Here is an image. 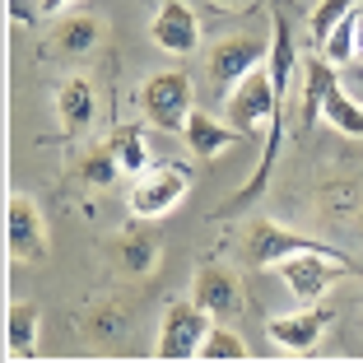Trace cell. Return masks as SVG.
I'll list each match as a JSON object with an SVG mask.
<instances>
[{
    "label": "cell",
    "instance_id": "1",
    "mask_svg": "<svg viewBox=\"0 0 363 363\" xmlns=\"http://www.w3.org/2000/svg\"><path fill=\"white\" fill-rule=\"evenodd\" d=\"M210 331H214L210 312H205L196 298L168 303V308H163V321H159V345H154V354H159V359H172V363L196 359Z\"/></svg>",
    "mask_w": 363,
    "mask_h": 363
},
{
    "label": "cell",
    "instance_id": "2",
    "mask_svg": "<svg viewBox=\"0 0 363 363\" xmlns=\"http://www.w3.org/2000/svg\"><path fill=\"white\" fill-rule=\"evenodd\" d=\"M140 112L159 130H182L186 117L196 112L191 107V79L182 75V70H159V75H150L145 89H140Z\"/></svg>",
    "mask_w": 363,
    "mask_h": 363
},
{
    "label": "cell",
    "instance_id": "3",
    "mask_svg": "<svg viewBox=\"0 0 363 363\" xmlns=\"http://www.w3.org/2000/svg\"><path fill=\"white\" fill-rule=\"evenodd\" d=\"M186 186H191V168H182V163L145 168L135 177V186H130V210H135L140 219H159V214H168L172 205L186 196Z\"/></svg>",
    "mask_w": 363,
    "mask_h": 363
},
{
    "label": "cell",
    "instance_id": "4",
    "mask_svg": "<svg viewBox=\"0 0 363 363\" xmlns=\"http://www.w3.org/2000/svg\"><path fill=\"white\" fill-rule=\"evenodd\" d=\"M224 117L233 121L238 130L257 126V121L279 117V89H275V79H270L266 65H257L252 75H242L233 89H228V98H224Z\"/></svg>",
    "mask_w": 363,
    "mask_h": 363
},
{
    "label": "cell",
    "instance_id": "5",
    "mask_svg": "<svg viewBox=\"0 0 363 363\" xmlns=\"http://www.w3.org/2000/svg\"><path fill=\"white\" fill-rule=\"evenodd\" d=\"M247 261L252 266H279L284 257H298V252H326V257H340V252H331L326 242H317V238H303V233H294V228H279V224H270V219H257V224L247 228ZM340 261H350V257H340Z\"/></svg>",
    "mask_w": 363,
    "mask_h": 363
},
{
    "label": "cell",
    "instance_id": "6",
    "mask_svg": "<svg viewBox=\"0 0 363 363\" xmlns=\"http://www.w3.org/2000/svg\"><path fill=\"white\" fill-rule=\"evenodd\" d=\"M345 270H350V261L326 257V252H298V257H284V261H279V275H284L289 294H294L298 303H308V308L345 275Z\"/></svg>",
    "mask_w": 363,
    "mask_h": 363
},
{
    "label": "cell",
    "instance_id": "7",
    "mask_svg": "<svg viewBox=\"0 0 363 363\" xmlns=\"http://www.w3.org/2000/svg\"><path fill=\"white\" fill-rule=\"evenodd\" d=\"M266 56H270V43H261V38H224V43L210 47V79L228 94L242 75L266 65Z\"/></svg>",
    "mask_w": 363,
    "mask_h": 363
},
{
    "label": "cell",
    "instance_id": "8",
    "mask_svg": "<svg viewBox=\"0 0 363 363\" xmlns=\"http://www.w3.org/2000/svg\"><path fill=\"white\" fill-rule=\"evenodd\" d=\"M150 38L168 56H191L196 47H201V23H196L191 5H186V0H163L159 10H154Z\"/></svg>",
    "mask_w": 363,
    "mask_h": 363
},
{
    "label": "cell",
    "instance_id": "9",
    "mask_svg": "<svg viewBox=\"0 0 363 363\" xmlns=\"http://www.w3.org/2000/svg\"><path fill=\"white\" fill-rule=\"evenodd\" d=\"M326 326H331V312L312 308V312H289V317L266 321V335L270 345H279L289 354H312L321 345V335H326Z\"/></svg>",
    "mask_w": 363,
    "mask_h": 363
},
{
    "label": "cell",
    "instance_id": "10",
    "mask_svg": "<svg viewBox=\"0 0 363 363\" xmlns=\"http://www.w3.org/2000/svg\"><path fill=\"white\" fill-rule=\"evenodd\" d=\"M10 257L14 261H43L47 257V228H43V214L28 196H10Z\"/></svg>",
    "mask_w": 363,
    "mask_h": 363
},
{
    "label": "cell",
    "instance_id": "11",
    "mask_svg": "<svg viewBox=\"0 0 363 363\" xmlns=\"http://www.w3.org/2000/svg\"><path fill=\"white\" fill-rule=\"evenodd\" d=\"M191 298L201 303L210 317H238L242 312V284H238L233 270L224 266H201L191 284Z\"/></svg>",
    "mask_w": 363,
    "mask_h": 363
},
{
    "label": "cell",
    "instance_id": "12",
    "mask_svg": "<svg viewBox=\"0 0 363 363\" xmlns=\"http://www.w3.org/2000/svg\"><path fill=\"white\" fill-rule=\"evenodd\" d=\"M238 135H242V130H238L233 121H214V117H205V112H191L186 126H182L186 150H191L196 159H205V163H210L214 154H224L228 145H238Z\"/></svg>",
    "mask_w": 363,
    "mask_h": 363
},
{
    "label": "cell",
    "instance_id": "13",
    "mask_svg": "<svg viewBox=\"0 0 363 363\" xmlns=\"http://www.w3.org/2000/svg\"><path fill=\"white\" fill-rule=\"evenodd\" d=\"M56 112H61V121H65V130H70V135L89 130V126H94V117H98V94H94V84H89L84 75H70L61 84V94H56Z\"/></svg>",
    "mask_w": 363,
    "mask_h": 363
},
{
    "label": "cell",
    "instance_id": "14",
    "mask_svg": "<svg viewBox=\"0 0 363 363\" xmlns=\"http://www.w3.org/2000/svg\"><path fill=\"white\" fill-rule=\"evenodd\" d=\"M340 84L335 79V65L326 61V56H312L308 70H303V126H317L321 117V103H326V94Z\"/></svg>",
    "mask_w": 363,
    "mask_h": 363
},
{
    "label": "cell",
    "instance_id": "15",
    "mask_svg": "<svg viewBox=\"0 0 363 363\" xmlns=\"http://www.w3.org/2000/svg\"><path fill=\"white\" fill-rule=\"evenodd\" d=\"M294 28H289V19L275 10V19H270V56H266V70H270V79H275V89H279V98L289 94V75H294Z\"/></svg>",
    "mask_w": 363,
    "mask_h": 363
},
{
    "label": "cell",
    "instance_id": "16",
    "mask_svg": "<svg viewBox=\"0 0 363 363\" xmlns=\"http://www.w3.org/2000/svg\"><path fill=\"white\" fill-rule=\"evenodd\" d=\"M52 43H56V52H65V56H89L103 43V23H98L94 14H70V19L56 23Z\"/></svg>",
    "mask_w": 363,
    "mask_h": 363
},
{
    "label": "cell",
    "instance_id": "17",
    "mask_svg": "<svg viewBox=\"0 0 363 363\" xmlns=\"http://www.w3.org/2000/svg\"><path fill=\"white\" fill-rule=\"evenodd\" d=\"M321 121L335 130H345V135H359L363 140V103L354 94H345L340 84L326 94V103H321Z\"/></svg>",
    "mask_w": 363,
    "mask_h": 363
},
{
    "label": "cell",
    "instance_id": "18",
    "mask_svg": "<svg viewBox=\"0 0 363 363\" xmlns=\"http://www.w3.org/2000/svg\"><path fill=\"white\" fill-rule=\"evenodd\" d=\"M154 261H159V247H154V238H150V233H126V238L117 242V266L126 270L130 279L150 275Z\"/></svg>",
    "mask_w": 363,
    "mask_h": 363
},
{
    "label": "cell",
    "instance_id": "19",
    "mask_svg": "<svg viewBox=\"0 0 363 363\" xmlns=\"http://www.w3.org/2000/svg\"><path fill=\"white\" fill-rule=\"evenodd\" d=\"M107 150L117 154L121 172H130V177H140V172L150 168V145H145L140 126H126V130H117V135L107 140Z\"/></svg>",
    "mask_w": 363,
    "mask_h": 363
},
{
    "label": "cell",
    "instance_id": "20",
    "mask_svg": "<svg viewBox=\"0 0 363 363\" xmlns=\"http://www.w3.org/2000/svg\"><path fill=\"white\" fill-rule=\"evenodd\" d=\"M5 335H10V354L28 359L33 345H38V308L33 303H14L10 321H5Z\"/></svg>",
    "mask_w": 363,
    "mask_h": 363
},
{
    "label": "cell",
    "instance_id": "21",
    "mask_svg": "<svg viewBox=\"0 0 363 363\" xmlns=\"http://www.w3.org/2000/svg\"><path fill=\"white\" fill-rule=\"evenodd\" d=\"M79 177H84L94 191H107V186L121 177L117 154H112V150H94V154H84V163H79Z\"/></svg>",
    "mask_w": 363,
    "mask_h": 363
},
{
    "label": "cell",
    "instance_id": "22",
    "mask_svg": "<svg viewBox=\"0 0 363 363\" xmlns=\"http://www.w3.org/2000/svg\"><path fill=\"white\" fill-rule=\"evenodd\" d=\"M321 56L331 65H350L354 61V10L345 14L340 23H335L331 33H326V43H321Z\"/></svg>",
    "mask_w": 363,
    "mask_h": 363
},
{
    "label": "cell",
    "instance_id": "23",
    "mask_svg": "<svg viewBox=\"0 0 363 363\" xmlns=\"http://www.w3.org/2000/svg\"><path fill=\"white\" fill-rule=\"evenodd\" d=\"M350 10H354V0H321L317 10H312V43H317V47L326 43V33H331Z\"/></svg>",
    "mask_w": 363,
    "mask_h": 363
},
{
    "label": "cell",
    "instance_id": "24",
    "mask_svg": "<svg viewBox=\"0 0 363 363\" xmlns=\"http://www.w3.org/2000/svg\"><path fill=\"white\" fill-rule=\"evenodd\" d=\"M201 359H247V340L233 331H210L201 345Z\"/></svg>",
    "mask_w": 363,
    "mask_h": 363
},
{
    "label": "cell",
    "instance_id": "25",
    "mask_svg": "<svg viewBox=\"0 0 363 363\" xmlns=\"http://www.w3.org/2000/svg\"><path fill=\"white\" fill-rule=\"evenodd\" d=\"M10 19L14 23H33V5L28 0H10Z\"/></svg>",
    "mask_w": 363,
    "mask_h": 363
},
{
    "label": "cell",
    "instance_id": "26",
    "mask_svg": "<svg viewBox=\"0 0 363 363\" xmlns=\"http://www.w3.org/2000/svg\"><path fill=\"white\" fill-rule=\"evenodd\" d=\"M354 61L363 65V10H354Z\"/></svg>",
    "mask_w": 363,
    "mask_h": 363
},
{
    "label": "cell",
    "instance_id": "27",
    "mask_svg": "<svg viewBox=\"0 0 363 363\" xmlns=\"http://www.w3.org/2000/svg\"><path fill=\"white\" fill-rule=\"evenodd\" d=\"M65 5H70V0H43V14H61Z\"/></svg>",
    "mask_w": 363,
    "mask_h": 363
},
{
    "label": "cell",
    "instance_id": "28",
    "mask_svg": "<svg viewBox=\"0 0 363 363\" xmlns=\"http://www.w3.org/2000/svg\"><path fill=\"white\" fill-rule=\"evenodd\" d=\"M354 98H359V103H363V79H359V84H354Z\"/></svg>",
    "mask_w": 363,
    "mask_h": 363
},
{
    "label": "cell",
    "instance_id": "29",
    "mask_svg": "<svg viewBox=\"0 0 363 363\" xmlns=\"http://www.w3.org/2000/svg\"><path fill=\"white\" fill-rule=\"evenodd\" d=\"M214 5H242V0H214Z\"/></svg>",
    "mask_w": 363,
    "mask_h": 363
}]
</instances>
